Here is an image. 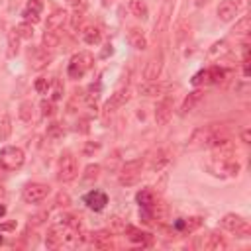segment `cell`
Segmentation results:
<instances>
[{"label": "cell", "mask_w": 251, "mask_h": 251, "mask_svg": "<svg viewBox=\"0 0 251 251\" xmlns=\"http://www.w3.org/2000/svg\"><path fill=\"white\" fill-rule=\"evenodd\" d=\"M224 139H229V131L226 124H210L204 127H198L188 141L190 149H212L214 145L222 143Z\"/></svg>", "instance_id": "cell-1"}, {"label": "cell", "mask_w": 251, "mask_h": 251, "mask_svg": "<svg viewBox=\"0 0 251 251\" xmlns=\"http://www.w3.org/2000/svg\"><path fill=\"white\" fill-rule=\"evenodd\" d=\"M92 65H94V57H92V53H88V51H80V53H75L73 57H71V61H69V67H67V75H69V78H82L90 69H92Z\"/></svg>", "instance_id": "cell-2"}, {"label": "cell", "mask_w": 251, "mask_h": 251, "mask_svg": "<svg viewBox=\"0 0 251 251\" xmlns=\"http://www.w3.org/2000/svg\"><path fill=\"white\" fill-rule=\"evenodd\" d=\"M25 163V153L22 147L16 145H6L0 149V167L4 171H18Z\"/></svg>", "instance_id": "cell-3"}, {"label": "cell", "mask_w": 251, "mask_h": 251, "mask_svg": "<svg viewBox=\"0 0 251 251\" xmlns=\"http://www.w3.org/2000/svg\"><path fill=\"white\" fill-rule=\"evenodd\" d=\"M78 176V163L73 153L65 151L57 161V180L59 182H73Z\"/></svg>", "instance_id": "cell-4"}, {"label": "cell", "mask_w": 251, "mask_h": 251, "mask_svg": "<svg viewBox=\"0 0 251 251\" xmlns=\"http://www.w3.org/2000/svg\"><path fill=\"white\" fill-rule=\"evenodd\" d=\"M141 171H143V161L141 159H131V161H126L120 171H118V182L122 186H133L139 176H141Z\"/></svg>", "instance_id": "cell-5"}, {"label": "cell", "mask_w": 251, "mask_h": 251, "mask_svg": "<svg viewBox=\"0 0 251 251\" xmlns=\"http://www.w3.org/2000/svg\"><path fill=\"white\" fill-rule=\"evenodd\" d=\"M220 226H222L226 231L235 233L237 237H249V231H251L247 220H243L239 214H226V216L222 218Z\"/></svg>", "instance_id": "cell-6"}, {"label": "cell", "mask_w": 251, "mask_h": 251, "mask_svg": "<svg viewBox=\"0 0 251 251\" xmlns=\"http://www.w3.org/2000/svg\"><path fill=\"white\" fill-rule=\"evenodd\" d=\"M49 192L51 188L45 182H27L22 188V200L27 204H37V202H43L49 196Z\"/></svg>", "instance_id": "cell-7"}, {"label": "cell", "mask_w": 251, "mask_h": 251, "mask_svg": "<svg viewBox=\"0 0 251 251\" xmlns=\"http://www.w3.org/2000/svg\"><path fill=\"white\" fill-rule=\"evenodd\" d=\"M131 100V90L126 86V88H118L108 100H106V104H104V114L108 116V114H114L116 110H120L122 106H126L127 102Z\"/></svg>", "instance_id": "cell-8"}, {"label": "cell", "mask_w": 251, "mask_h": 251, "mask_svg": "<svg viewBox=\"0 0 251 251\" xmlns=\"http://www.w3.org/2000/svg\"><path fill=\"white\" fill-rule=\"evenodd\" d=\"M161 73H163V53L157 51V53H153L145 61V65H143V78L145 80H157L161 76Z\"/></svg>", "instance_id": "cell-9"}, {"label": "cell", "mask_w": 251, "mask_h": 251, "mask_svg": "<svg viewBox=\"0 0 251 251\" xmlns=\"http://www.w3.org/2000/svg\"><path fill=\"white\" fill-rule=\"evenodd\" d=\"M27 57H29V67L33 71H43L51 61V55L47 53V49H41V47H29Z\"/></svg>", "instance_id": "cell-10"}, {"label": "cell", "mask_w": 251, "mask_h": 251, "mask_svg": "<svg viewBox=\"0 0 251 251\" xmlns=\"http://www.w3.org/2000/svg\"><path fill=\"white\" fill-rule=\"evenodd\" d=\"M235 153H237V149H235V145H233L229 139H224L222 143H218V145L212 147V159H214L216 163L235 159Z\"/></svg>", "instance_id": "cell-11"}, {"label": "cell", "mask_w": 251, "mask_h": 251, "mask_svg": "<svg viewBox=\"0 0 251 251\" xmlns=\"http://www.w3.org/2000/svg\"><path fill=\"white\" fill-rule=\"evenodd\" d=\"M173 104L175 102H173L171 96H165V98H161L157 102V106H155V122L159 126H165L171 120V116H173Z\"/></svg>", "instance_id": "cell-12"}, {"label": "cell", "mask_w": 251, "mask_h": 251, "mask_svg": "<svg viewBox=\"0 0 251 251\" xmlns=\"http://www.w3.org/2000/svg\"><path fill=\"white\" fill-rule=\"evenodd\" d=\"M84 204L90 210H94V212H102L106 208V204H108V194L104 190L94 188V190H90V192L84 194Z\"/></svg>", "instance_id": "cell-13"}, {"label": "cell", "mask_w": 251, "mask_h": 251, "mask_svg": "<svg viewBox=\"0 0 251 251\" xmlns=\"http://www.w3.org/2000/svg\"><path fill=\"white\" fill-rule=\"evenodd\" d=\"M88 241L92 243V247L102 249V251L114 249V239H112V233H110L108 229H98V231L90 233V235H88Z\"/></svg>", "instance_id": "cell-14"}, {"label": "cell", "mask_w": 251, "mask_h": 251, "mask_svg": "<svg viewBox=\"0 0 251 251\" xmlns=\"http://www.w3.org/2000/svg\"><path fill=\"white\" fill-rule=\"evenodd\" d=\"M41 10H43V4L41 0H29L22 12L24 16V22H29V24H37L41 20Z\"/></svg>", "instance_id": "cell-15"}, {"label": "cell", "mask_w": 251, "mask_h": 251, "mask_svg": "<svg viewBox=\"0 0 251 251\" xmlns=\"http://www.w3.org/2000/svg\"><path fill=\"white\" fill-rule=\"evenodd\" d=\"M67 20H69V14H67V10H63V8H57V10H53V12L47 16V22H45V29H63V25L67 24Z\"/></svg>", "instance_id": "cell-16"}, {"label": "cell", "mask_w": 251, "mask_h": 251, "mask_svg": "<svg viewBox=\"0 0 251 251\" xmlns=\"http://www.w3.org/2000/svg\"><path fill=\"white\" fill-rule=\"evenodd\" d=\"M127 41H129V45H131L133 49H137V51L147 49V43H149L147 37H145V33H143V29L137 27V25H133V27L127 29Z\"/></svg>", "instance_id": "cell-17"}, {"label": "cell", "mask_w": 251, "mask_h": 251, "mask_svg": "<svg viewBox=\"0 0 251 251\" xmlns=\"http://www.w3.org/2000/svg\"><path fill=\"white\" fill-rule=\"evenodd\" d=\"M216 14L222 22H231L237 14V6H235V0H222L216 8Z\"/></svg>", "instance_id": "cell-18"}, {"label": "cell", "mask_w": 251, "mask_h": 251, "mask_svg": "<svg viewBox=\"0 0 251 251\" xmlns=\"http://www.w3.org/2000/svg\"><path fill=\"white\" fill-rule=\"evenodd\" d=\"M202 226V218H178V220H175V224H173V227L176 229V231H182V233H190V231H194V229H198Z\"/></svg>", "instance_id": "cell-19"}, {"label": "cell", "mask_w": 251, "mask_h": 251, "mask_svg": "<svg viewBox=\"0 0 251 251\" xmlns=\"http://www.w3.org/2000/svg\"><path fill=\"white\" fill-rule=\"evenodd\" d=\"M169 163H171V153H169L167 149H157V151L153 153V157H151L149 169H151L153 173H157V171H161L163 167H167Z\"/></svg>", "instance_id": "cell-20"}, {"label": "cell", "mask_w": 251, "mask_h": 251, "mask_svg": "<svg viewBox=\"0 0 251 251\" xmlns=\"http://www.w3.org/2000/svg\"><path fill=\"white\" fill-rule=\"evenodd\" d=\"M169 14H171V2H165V6H163L161 12H159V18H157V22H155V25H153V33H155V37L161 35L163 31H167V25H169Z\"/></svg>", "instance_id": "cell-21"}, {"label": "cell", "mask_w": 251, "mask_h": 251, "mask_svg": "<svg viewBox=\"0 0 251 251\" xmlns=\"http://www.w3.org/2000/svg\"><path fill=\"white\" fill-rule=\"evenodd\" d=\"M202 98H204V92H202V90H198V88L192 90V92L182 100V104H180V116H186L188 112H192V110L196 108V104H198Z\"/></svg>", "instance_id": "cell-22"}, {"label": "cell", "mask_w": 251, "mask_h": 251, "mask_svg": "<svg viewBox=\"0 0 251 251\" xmlns=\"http://www.w3.org/2000/svg\"><path fill=\"white\" fill-rule=\"evenodd\" d=\"M124 231H126L127 239L133 241V243H141V245H145V243H149V239H151V235H149L147 231H141V229L135 227V226H126Z\"/></svg>", "instance_id": "cell-23"}, {"label": "cell", "mask_w": 251, "mask_h": 251, "mask_svg": "<svg viewBox=\"0 0 251 251\" xmlns=\"http://www.w3.org/2000/svg\"><path fill=\"white\" fill-rule=\"evenodd\" d=\"M61 233H63V229L59 226H51L47 229V235H45L47 249H59L61 247Z\"/></svg>", "instance_id": "cell-24"}, {"label": "cell", "mask_w": 251, "mask_h": 251, "mask_svg": "<svg viewBox=\"0 0 251 251\" xmlns=\"http://www.w3.org/2000/svg\"><path fill=\"white\" fill-rule=\"evenodd\" d=\"M204 249H208V251H224V249H227V241L220 233H210L206 243H204Z\"/></svg>", "instance_id": "cell-25"}, {"label": "cell", "mask_w": 251, "mask_h": 251, "mask_svg": "<svg viewBox=\"0 0 251 251\" xmlns=\"http://www.w3.org/2000/svg\"><path fill=\"white\" fill-rule=\"evenodd\" d=\"M139 94H143V96H159V94H163V90H165V86L163 84H159L157 80H147L145 84H139Z\"/></svg>", "instance_id": "cell-26"}, {"label": "cell", "mask_w": 251, "mask_h": 251, "mask_svg": "<svg viewBox=\"0 0 251 251\" xmlns=\"http://www.w3.org/2000/svg\"><path fill=\"white\" fill-rule=\"evenodd\" d=\"M61 41V29H45L43 31V49H55Z\"/></svg>", "instance_id": "cell-27"}, {"label": "cell", "mask_w": 251, "mask_h": 251, "mask_svg": "<svg viewBox=\"0 0 251 251\" xmlns=\"http://www.w3.org/2000/svg\"><path fill=\"white\" fill-rule=\"evenodd\" d=\"M20 35H18V31H16V27H12L10 31H8V49H6V55L12 59V57H16L18 55V51H20Z\"/></svg>", "instance_id": "cell-28"}, {"label": "cell", "mask_w": 251, "mask_h": 251, "mask_svg": "<svg viewBox=\"0 0 251 251\" xmlns=\"http://www.w3.org/2000/svg\"><path fill=\"white\" fill-rule=\"evenodd\" d=\"M100 39H102V31H100L98 27L88 25V27L82 29V41H84L86 45H98Z\"/></svg>", "instance_id": "cell-29"}, {"label": "cell", "mask_w": 251, "mask_h": 251, "mask_svg": "<svg viewBox=\"0 0 251 251\" xmlns=\"http://www.w3.org/2000/svg\"><path fill=\"white\" fill-rule=\"evenodd\" d=\"M220 169H222V175H226V176H237L241 171V165H239V161L229 159V161H220Z\"/></svg>", "instance_id": "cell-30"}, {"label": "cell", "mask_w": 251, "mask_h": 251, "mask_svg": "<svg viewBox=\"0 0 251 251\" xmlns=\"http://www.w3.org/2000/svg\"><path fill=\"white\" fill-rule=\"evenodd\" d=\"M135 200H137V204H139L141 208H149L157 198H155V192H153L151 188H141V190L135 194Z\"/></svg>", "instance_id": "cell-31"}, {"label": "cell", "mask_w": 251, "mask_h": 251, "mask_svg": "<svg viewBox=\"0 0 251 251\" xmlns=\"http://www.w3.org/2000/svg\"><path fill=\"white\" fill-rule=\"evenodd\" d=\"M129 12H131L135 18H139V20H145V18L149 16V8H147V4L141 2V0H129Z\"/></svg>", "instance_id": "cell-32"}, {"label": "cell", "mask_w": 251, "mask_h": 251, "mask_svg": "<svg viewBox=\"0 0 251 251\" xmlns=\"http://www.w3.org/2000/svg\"><path fill=\"white\" fill-rule=\"evenodd\" d=\"M233 35H247L249 31H251V18L249 16H243V18H239L237 22H235V25H233Z\"/></svg>", "instance_id": "cell-33"}, {"label": "cell", "mask_w": 251, "mask_h": 251, "mask_svg": "<svg viewBox=\"0 0 251 251\" xmlns=\"http://www.w3.org/2000/svg\"><path fill=\"white\" fill-rule=\"evenodd\" d=\"M18 116H20L22 122H31V118H33V104H31V100H24L20 104Z\"/></svg>", "instance_id": "cell-34"}, {"label": "cell", "mask_w": 251, "mask_h": 251, "mask_svg": "<svg viewBox=\"0 0 251 251\" xmlns=\"http://www.w3.org/2000/svg\"><path fill=\"white\" fill-rule=\"evenodd\" d=\"M100 171H102V167H100L98 163H90V165H86V167H84L82 178H84L86 182H90V180H96V178L100 176Z\"/></svg>", "instance_id": "cell-35"}, {"label": "cell", "mask_w": 251, "mask_h": 251, "mask_svg": "<svg viewBox=\"0 0 251 251\" xmlns=\"http://www.w3.org/2000/svg\"><path fill=\"white\" fill-rule=\"evenodd\" d=\"M61 224H63L65 227H73V229H80V227H82L80 216H76V214H63V216H61Z\"/></svg>", "instance_id": "cell-36"}, {"label": "cell", "mask_w": 251, "mask_h": 251, "mask_svg": "<svg viewBox=\"0 0 251 251\" xmlns=\"http://www.w3.org/2000/svg\"><path fill=\"white\" fill-rule=\"evenodd\" d=\"M12 133V118L8 114H4L0 118V141H6Z\"/></svg>", "instance_id": "cell-37"}, {"label": "cell", "mask_w": 251, "mask_h": 251, "mask_svg": "<svg viewBox=\"0 0 251 251\" xmlns=\"http://www.w3.org/2000/svg\"><path fill=\"white\" fill-rule=\"evenodd\" d=\"M16 31H18V35H20L22 39H31V37H33V24L22 22V24L16 25Z\"/></svg>", "instance_id": "cell-38"}, {"label": "cell", "mask_w": 251, "mask_h": 251, "mask_svg": "<svg viewBox=\"0 0 251 251\" xmlns=\"http://www.w3.org/2000/svg\"><path fill=\"white\" fill-rule=\"evenodd\" d=\"M224 76H226V71H224V69H220V67H212V69H208V82H212V84H220V82L224 80Z\"/></svg>", "instance_id": "cell-39"}, {"label": "cell", "mask_w": 251, "mask_h": 251, "mask_svg": "<svg viewBox=\"0 0 251 251\" xmlns=\"http://www.w3.org/2000/svg\"><path fill=\"white\" fill-rule=\"evenodd\" d=\"M188 35H190V24L182 20V22L178 24V27H176V43H182Z\"/></svg>", "instance_id": "cell-40"}, {"label": "cell", "mask_w": 251, "mask_h": 251, "mask_svg": "<svg viewBox=\"0 0 251 251\" xmlns=\"http://www.w3.org/2000/svg\"><path fill=\"white\" fill-rule=\"evenodd\" d=\"M63 133H65V129H63L61 124L53 122V124L47 126V137H51V139H59V137H63Z\"/></svg>", "instance_id": "cell-41"}, {"label": "cell", "mask_w": 251, "mask_h": 251, "mask_svg": "<svg viewBox=\"0 0 251 251\" xmlns=\"http://www.w3.org/2000/svg\"><path fill=\"white\" fill-rule=\"evenodd\" d=\"M82 22H84V12H82V8L78 10V6H76L75 12L71 14V25H73V29H78L82 25Z\"/></svg>", "instance_id": "cell-42"}, {"label": "cell", "mask_w": 251, "mask_h": 251, "mask_svg": "<svg viewBox=\"0 0 251 251\" xmlns=\"http://www.w3.org/2000/svg\"><path fill=\"white\" fill-rule=\"evenodd\" d=\"M33 88H35L39 94H47V90H49V80L43 78V76H39V78L33 82Z\"/></svg>", "instance_id": "cell-43"}, {"label": "cell", "mask_w": 251, "mask_h": 251, "mask_svg": "<svg viewBox=\"0 0 251 251\" xmlns=\"http://www.w3.org/2000/svg\"><path fill=\"white\" fill-rule=\"evenodd\" d=\"M39 108H41V114H43V116H53V114H55V104H53V100H41Z\"/></svg>", "instance_id": "cell-44"}, {"label": "cell", "mask_w": 251, "mask_h": 251, "mask_svg": "<svg viewBox=\"0 0 251 251\" xmlns=\"http://www.w3.org/2000/svg\"><path fill=\"white\" fill-rule=\"evenodd\" d=\"M226 51H227V43H226L224 39H222V41H216V43L210 47V55H218V53L222 55V53H226Z\"/></svg>", "instance_id": "cell-45"}, {"label": "cell", "mask_w": 251, "mask_h": 251, "mask_svg": "<svg viewBox=\"0 0 251 251\" xmlns=\"http://www.w3.org/2000/svg\"><path fill=\"white\" fill-rule=\"evenodd\" d=\"M202 82H208V69L198 71V73L192 76V84H194V86H200Z\"/></svg>", "instance_id": "cell-46"}, {"label": "cell", "mask_w": 251, "mask_h": 251, "mask_svg": "<svg viewBox=\"0 0 251 251\" xmlns=\"http://www.w3.org/2000/svg\"><path fill=\"white\" fill-rule=\"evenodd\" d=\"M55 204L61 206V208H67V206H71V196L67 192H59L57 198H55Z\"/></svg>", "instance_id": "cell-47"}, {"label": "cell", "mask_w": 251, "mask_h": 251, "mask_svg": "<svg viewBox=\"0 0 251 251\" xmlns=\"http://www.w3.org/2000/svg\"><path fill=\"white\" fill-rule=\"evenodd\" d=\"M98 149H100V143H98V141H86L84 147H82V153H84V155H92V153H96Z\"/></svg>", "instance_id": "cell-48"}, {"label": "cell", "mask_w": 251, "mask_h": 251, "mask_svg": "<svg viewBox=\"0 0 251 251\" xmlns=\"http://www.w3.org/2000/svg\"><path fill=\"white\" fill-rule=\"evenodd\" d=\"M47 212H39V214H33L31 218H29V226H39V224H43L45 220H47Z\"/></svg>", "instance_id": "cell-49"}, {"label": "cell", "mask_w": 251, "mask_h": 251, "mask_svg": "<svg viewBox=\"0 0 251 251\" xmlns=\"http://www.w3.org/2000/svg\"><path fill=\"white\" fill-rule=\"evenodd\" d=\"M63 98V84L59 82V80H55V84H53V94H51V100L55 102V100H61Z\"/></svg>", "instance_id": "cell-50"}, {"label": "cell", "mask_w": 251, "mask_h": 251, "mask_svg": "<svg viewBox=\"0 0 251 251\" xmlns=\"http://www.w3.org/2000/svg\"><path fill=\"white\" fill-rule=\"evenodd\" d=\"M88 124H90V120L88 118H80L78 122H76V131H80V133H88Z\"/></svg>", "instance_id": "cell-51"}, {"label": "cell", "mask_w": 251, "mask_h": 251, "mask_svg": "<svg viewBox=\"0 0 251 251\" xmlns=\"http://www.w3.org/2000/svg\"><path fill=\"white\" fill-rule=\"evenodd\" d=\"M118 155H120V151H114V155H112V161H110V159L106 161V167H108L110 171H116V165H118V161H120V157H118Z\"/></svg>", "instance_id": "cell-52"}, {"label": "cell", "mask_w": 251, "mask_h": 251, "mask_svg": "<svg viewBox=\"0 0 251 251\" xmlns=\"http://www.w3.org/2000/svg\"><path fill=\"white\" fill-rule=\"evenodd\" d=\"M16 229V222H4L0 224V231H14Z\"/></svg>", "instance_id": "cell-53"}, {"label": "cell", "mask_w": 251, "mask_h": 251, "mask_svg": "<svg viewBox=\"0 0 251 251\" xmlns=\"http://www.w3.org/2000/svg\"><path fill=\"white\" fill-rule=\"evenodd\" d=\"M241 141H243V143H251V129H249V127H245V129L241 131Z\"/></svg>", "instance_id": "cell-54"}, {"label": "cell", "mask_w": 251, "mask_h": 251, "mask_svg": "<svg viewBox=\"0 0 251 251\" xmlns=\"http://www.w3.org/2000/svg\"><path fill=\"white\" fill-rule=\"evenodd\" d=\"M235 6H237V10L239 8H247L249 6V0H235Z\"/></svg>", "instance_id": "cell-55"}, {"label": "cell", "mask_w": 251, "mask_h": 251, "mask_svg": "<svg viewBox=\"0 0 251 251\" xmlns=\"http://www.w3.org/2000/svg\"><path fill=\"white\" fill-rule=\"evenodd\" d=\"M112 51H114V49H112V45L108 43V45H106V49L102 51V57H108V55H112Z\"/></svg>", "instance_id": "cell-56"}, {"label": "cell", "mask_w": 251, "mask_h": 251, "mask_svg": "<svg viewBox=\"0 0 251 251\" xmlns=\"http://www.w3.org/2000/svg\"><path fill=\"white\" fill-rule=\"evenodd\" d=\"M206 4H208V0H196V2H194L196 8H202V6H206Z\"/></svg>", "instance_id": "cell-57"}, {"label": "cell", "mask_w": 251, "mask_h": 251, "mask_svg": "<svg viewBox=\"0 0 251 251\" xmlns=\"http://www.w3.org/2000/svg\"><path fill=\"white\" fill-rule=\"evenodd\" d=\"M6 214V206L4 204H0V216H4Z\"/></svg>", "instance_id": "cell-58"}, {"label": "cell", "mask_w": 251, "mask_h": 251, "mask_svg": "<svg viewBox=\"0 0 251 251\" xmlns=\"http://www.w3.org/2000/svg\"><path fill=\"white\" fill-rule=\"evenodd\" d=\"M69 4H73V6H78V4H80V0H69Z\"/></svg>", "instance_id": "cell-59"}, {"label": "cell", "mask_w": 251, "mask_h": 251, "mask_svg": "<svg viewBox=\"0 0 251 251\" xmlns=\"http://www.w3.org/2000/svg\"><path fill=\"white\" fill-rule=\"evenodd\" d=\"M112 4V0H102V6H110Z\"/></svg>", "instance_id": "cell-60"}, {"label": "cell", "mask_w": 251, "mask_h": 251, "mask_svg": "<svg viewBox=\"0 0 251 251\" xmlns=\"http://www.w3.org/2000/svg\"><path fill=\"white\" fill-rule=\"evenodd\" d=\"M165 2H171V0H165Z\"/></svg>", "instance_id": "cell-61"}, {"label": "cell", "mask_w": 251, "mask_h": 251, "mask_svg": "<svg viewBox=\"0 0 251 251\" xmlns=\"http://www.w3.org/2000/svg\"><path fill=\"white\" fill-rule=\"evenodd\" d=\"M0 171H2V167H0Z\"/></svg>", "instance_id": "cell-62"}, {"label": "cell", "mask_w": 251, "mask_h": 251, "mask_svg": "<svg viewBox=\"0 0 251 251\" xmlns=\"http://www.w3.org/2000/svg\"><path fill=\"white\" fill-rule=\"evenodd\" d=\"M0 192H2V188H0Z\"/></svg>", "instance_id": "cell-63"}]
</instances>
